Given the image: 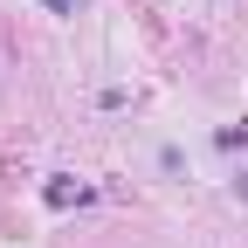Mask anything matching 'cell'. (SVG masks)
Masks as SVG:
<instances>
[{"mask_svg":"<svg viewBox=\"0 0 248 248\" xmlns=\"http://www.w3.org/2000/svg\"><path fill=\"white\" fill-rule=\"evenodd\" d=\"M42 7H48V14H76L83 0H42Z\"/></svg>","mask_w":248,"mask_h":248,"instance_id":"7a4b0ae2","label":"cell"},{"mask_svg":"<svg viewBox=\"0 0 248 248\" xmlns=\"http://www.w3.org/2000/svg\"><path fill=\"white\" fill-rule=\"evenodd\" d=\"M69 200H83V186L76 179H48V207H69Z\"/></svg>","mask_w":248,"mask_h":248,"instance_id":"6da1fadb","label":"cell"}]
</instances>
